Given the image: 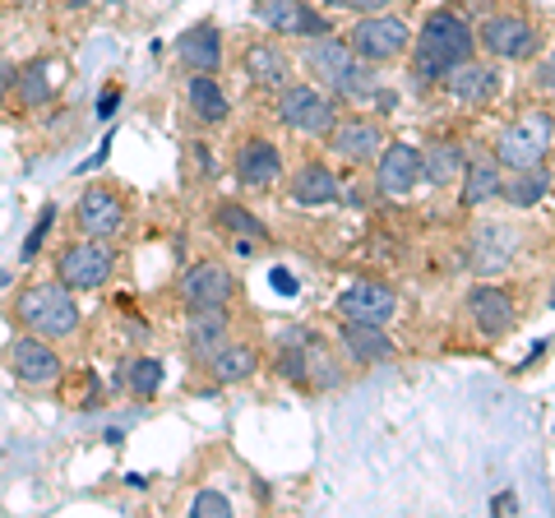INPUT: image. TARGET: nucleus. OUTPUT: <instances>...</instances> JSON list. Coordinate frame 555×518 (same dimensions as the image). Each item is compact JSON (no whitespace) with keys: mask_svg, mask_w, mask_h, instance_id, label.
Segmentation results:
<instances>
[{"mask_svg":"<svg viewBox=\"0 0 555 518\" xmlns=\"http://www.w3.org/2000/svg\"><path fill=\"white\" fill-rule=\"evenodd\" d=\"M20 320L38 338H75L79 334V306L65 283H38L20 292Z\"/></svg>","mask_w":555,"mask_h":518,"instance_id":"f03ea898","label":"nucleus"},{"mask_svg":"<svg viewBox=\"0 0 555 518\" xmlns=\"http://www.w3.org/2000/svg\"><path fill=\"white\" fill-rule=\"evenodd\" d=\"M126 218H130V209L112 185H89L75 204V228L93 241H112L120 228H126Z\"/></svg>","mask_w":555,"mask_h":518,"instance_id":"6e6552de","label":"nucleus"},{"mask_svg":"<svg viewBox=\"0 0 555 518\" xmlns=\"http://www.w3.org/2000/svg\"><path fill=\"white\" fill-rule=\"evenodd\" d=\"M278 116H283L292 130L310 134V140H324V134L338 126L334 98L320 93L315 83H283V89H278Z\"/></svg>","mask_w":555,"mask_h":518,"instance_id":"20e7f679","label":"nucleus"},{"mask_svg":"<svg viewBox=\"0 0 555 518\" xmlns=\"http://www.w3.org/2000/svg\"><path fill=\"white\" fill-rule=\"evenodd\" d=\"M177 56H181L185 70H195V75H214L218 65H222V38H218V28H214V24H199V28L181 33Z\"/></svg>","mask_w":555,"mask_h":518,"instance_id":"a211bd4d","label":"nucleus"},{"mask_svg":"<svg viewBox=\"0 0 555 518\" xmlns=\"http://www.w3.org/2000/svg\"><path fill=\"white\" fill-rule=\"evenodd\" d=\"M112 269H116L112 246H107V241H93V236H83V241H75V246H65V250L56 255V279H61L69 292L107 287Z\"/></svg>","mask_w":555,"mask_h":518,"instance_id":"39448f33","label":"nucleus"},{"mask_svg":"<svg viewBox=\"0 0 555 518\" xmlns=\"http://www.w3.org/2000/svg\"><path fill=\"white\" fill-rule=\"evenodd\" d=\"M116 98H120V93L107 89V93H102V107H98V112H102V116H112V112H116Z\"/></svg>","mask_w":555,"mask_h":518,"instance_id":"c9c22d12","label":"nucleus"},{"mask_svg":"<svg viewBox=\"0 0 555 518\" xmlns=\"http://www.w3.org/2000/svg\"><path fill=\"white\" fill-rule=\"evenodd\" d=\"M324 140L334 144V153L347 158V163H371L375 153L385 148V130H379L375 120H366V116H352V120H343V126L328 130Z\"/></svg>","mask_w":555,"mask_h":518,"instance_id":"2eb2a0df","label":"nucleus"},{"mask_svg":"<svg viewBox=\"0 0 555 518\" xmlns=\"http://www.w3.org/2000/svg\"><path fill=\"white\" fill-rule=\"evenodd\" d=\"M14 5H42V0H14Z\"/></svg>","mask_w":555,"mask_h":518,"instance_id":"4c0bfd02","label":"nucleus"},{"mask_svg":"<svg viewBox=\"0 0 555 518\" xmlns=\"http://www.w3.org/2000/svg\"><path fill=\"white\" fill-rule=\"evenodd\" d=\"M218 222H222V228H228V232H241V236H264V222H259L250 209H241V204H222V209H218Z\"/></svg>","mask_w":555,"mask_h":518,"instance_id":"2f4dec72","label":"nucleus"},{"mask_svg":"<svg viewBox=\"0 0 555 518\" xmlns=\"http://www.w3.org/2000/svg\"><path fill=\"white\" fill-rule=\"evenodd\" d=\"M47 70H51L47 61H38V65H28V70H20V102H28V107H42V102L51 98Z\"/></svg>","mask_w":555,"mask_h":518,"instance_id":"7c9ffc66","label":"nucleus"},{"mask_svg":"<svg viewBox=\"0 0 555 518\" xmlns=\"http://www.w3.org/2000/svg\"><path fill=\"white\" fill-rule=\"evenodd\" d=\"M473 51H477L473 28H467L459 14L436 10V14L426 20V28L416 33L412 75H416V79H426V83H436V79H444L449 70H454V65L473 61Z\"/></svg>","mask_w":555,"mask_h":518,"instance_id":"f257e3e1","label":"nucleus"},{"mask_svg":"<svg viewBox=\"0 0 555 518\" xmlns=\"http://www.w3.org/2000/svg\"><path fill=\"white\" fill-rule=\"evenodd\" d=\"M236 297V279L228 264L218 259H204V264H190L181 279V301L190 310H208V306H228Z\"/></svg>","mask_w":555,"mask_h":518,"instance_id":"1a4fd4ad","label":"nucleus"},{"mask_svg":"<svg viewBox=\"0 0 555 518\" xmlns=\"http://www.w3.org/2000/svg\"><path fill=\"white\" fill-rule=\"evenodd\" d=\"M551 134H555L551 112H532L524 120H514V126H505V130H500V140H495V163L500 167H514V171L546 163Z\"/></svg>","mask_w":555,"mask_h":518,"instance_id":"7ed1b4c3","label":"nucleus"},{"mask_svg":"<svg viewBox=\"0 0 555 518\" xmlns=\"http://www.w3.org/2000/svg\"><path fill=\"white\" fill-rule=\"evenodd\" d=\"M324 5H338V10H357V14H375V10H389V0H324Z\"/></svg>","mask_w":555,"mask_h":518,"instance_id":"f704fd0d","label":"nucleus"},{"mask_svg":"<svg viewBox=\"0 0 555 518\" xmlns=\"http://www.w3.org/2000/svg\"><path fill=\"white\" fill-rule=\"evenodd\" d=\"M120 385H126L130 393H149L163 385V366L153 357H134V361H126V371H120Z\"/></svg>","mask_w":555,"mask_h":518,"instance_id":"c756f323","label":"nucleus"},{"mask_svg":"<svg viewBox=\"0 0 555 518\" xmlns=\"http://www.w3.org/2000/svg\"><path fill=\"white\" fill-rule=\"evenodd\" d=\"M347 47H352V56H366V61H393L412 47V28L389 10H375V14H361L352 24Z\"/></svg>","mask_w":555,"mask_h":518,"instance_id":"423d86ee","label":"nucleus"},{"mask_svg":"<svg viewBox=\"0 0 555 518\" xmlns=\"http://www.w3.org/2000/svg\"><path fill=\"white\" fill-rule=\"evenodd\" d=\"M444 83H449V98L463 102V107H491V102L505 93V75H500L495 65H486V61L454 65V70L444 75Z\"/></svg>","mask_w":555,"mask_h":518,"instance_id":"9d476101","label":"nucleus"},{"mask_svg":"<svg viewBox=\"0 0 555 518\" xmlns=\"http://www.w3.org/2000/svg\"><path fill=\"white\" fill-rule=\"evenodd\" d=\"M51 222H56V204H47V209L38 213V228L28 232V241H24V255H20V259H33V255L42 250V241H47V232H51Z\"/></svg>","mask_w":555,"mask_h":518,"instance_id":"72a5a7b5","label":"nucleus"},{"mask_svg":"<svg viewBox=\"0 0 555 518\" xmlns=\"http://www.w3.org/2000/svg\"><path fill=\"white\" fill-rule=\"evenodd\" d=\"M236 177L250 190H269L273 181H283V153H278V144H269L264 134L246 140L236 153Z\"/></svg>","mask_w":555,"mask_h":518,"instance_id":"4468645a","label":"nucleus"},{"mask_svg":"<svg viewBox=\"0 0 555 518\" xmlns=\"http://www.w3.org/2000/svg\"><path fill=\"white\" fill-rule=\"evenodd\" d=\"M185 98H190V107H195L199 120H222V116H228V93L218 89L214 75H190Z\"/></svg>","mask_w":555,"mask_h":518,"instance_id":"c85d7f7f","label":"nucleus"},{"mask_svg":"<svg viewBox=\"0 0 555 518\" xmlns=\"http://www.w3.org/2000/svg\"><path fill=\"white\" fill-rule=\"evenodd\" d=\"M467 310H473L477 329H481V334H491V338L509 334V329H514V320H518V310H514V301H509V292H500V287H491V283L473 287V297H467Z\"/></svg>","mask_w":555,"mask_h":518,"instance_id":"f3484780","label":"nucleus"},{"mask_svg":"<svg viewBox=\"0 0 555 518\" xmlns=\"http://www.w3.org/2000/svg\"><path fill=\"white\" fill-rule=\"evenodd\" d=\"M10 361H14V375H20L24 385H56V379H61V357H56V348H51L47 338H38V334L14 338Z\"/></svg>","mask_w":555,"mask_h":518,"instance_id":"ddd939ff","label":"nucleus"},{"mask_svg":"<svg viewBox=\"0 0 555 518\" xmlns=\"http://www.w3.org/2000/svg\"><path fill=\"white\" fill-rule=\"evenodd\" d=\"M208 371H214L218 385H241V379H250L259 371V352L250 342H222V348L208 357Z\"/></svg>","mask_w":555,"mask_h":518,"instance_id":"b1692460","label":"nucleus"},{"mask_svg":"<svg viewBox=\"0 0 555 518\" xmlns=\"http://www.w3.org/2000/svg\"><path fill=\"white\" fill-rule=\"evenodd\" d=\"M491 509H495V514H509V509H514V495H495Z\"/></svg>","mask_w":555,"mask_h":518,"instance_id":"e433bc0d","label":"nucleus"},{"mask_svg":"<svg viewBox=\"0 0 555 518\" xmlns=\"http://www.w3.org/2000/svg\"><path fill=\"white\" fill-rule=\"evenodd\" d=\"M306 65H310V75L324 79V83H338L347 70H352V47L338 42V38H315L306 47Z\"/></svg>","mask_w":555,"mask_h":518,"instance_id":"5701e85b","label":"nucleus"},{"mask_svg":"<svg viewBox=\"0 0 555 518\" xmlns=\"http://www.w3.org/2000/svg\"><path fill=\"white\" fill-rule=\"evenodd\" d=\"M477 42L500 61H528V56H537V47H542V33H537V24L524 20V14H491V20L481 24Z\"/></svg>","mask_w":555,"mask_h":518,"instance_id":"0eeeda50","label":"nucleus"},{"mask_svg":"<svg viewBox=\"0 0 555 518\" xmlns=\"http://www.w3.org/2000/svg\"><path fill=\"white\" fill-rule=\"evenodd\" d=\"M500 163L495 158H473V163H463V204L467 209H477V204L486 199H495L500 195Z\"/></svg>","mask_w":555,"mask_h":518,"instance_id":"a878e982","label":"nucleus"},{"mask_svg":"<svg viewBox=\"0 0 555 518\" xmlns=\"http://www.w3.org/2000/svg\"><path fill=\"white\" fill-rule=\"evenodd\" d=\"M375 181L385 195H408V190L422 181V148L416 144H389L375 153Z\"/></svg>","mask_w":555,"mask_h":518,"instance_id":"f8f14e48","label":"nucleus"},{"mask_svg":"<svg viewBox=\"0 0 555 518\" xmlns=\"http://www.w3.org/2000/svg\"><path fill=\"white\" fill-rule=\"evenodd\" d=\"M259 20L273 33H292V38H320V33H328L306 0H259Z\"/></svg>","mask_w":555,"mask_h":518,"instance_id":"dca6fc26","label":"nucleus"},{"mask_svg":"<svg viewBox=\"0 0 555 518\" xmlns=\"http://www.w3.org/2000/svg\"><path fill=\"white\" fill-rule=\"evenodd\" d=\"M500 190H505V199H509V204H518V209H532V204H542V199H546V190H551V171H546V163L524 167L514 181H505Z\"/></svg>","mask_w":555,"mask_h":518,"instance_id":"bb28decb","label":"nucleus"},{"mask_svg":"<svg viewBox=\"0 0 555 518\" xmlns=\"http://www.w3.org/2000/svg\"><path fill=\"white\" fill-rule=\"evenodd\" d=\"M190 514H199V518H228L232 514V500L218 495V491H199L195 505H190Z\"/></svg>","mask_w":555,"mask_h":518,"instance_id":"473e14b6","label":"nucleus"},{"mask_svg":"<svg viewBox=\"0 0 555 518\" xmlns=\"http://www.w3.org/2000/svg\"><path fill=\"white\" fill-rule=\"evenodd\" d=\"M422 177L430 185H449L463 177V148L459 144H426L422 153Z\"/></svg>","mask_w":555,"mask_h":518,"instance_id":"cd10ccee","label":"nucleus"},{"mask_svg":"<svg viewBox=\"0 0 555 518\" xmlns=\"http://www.w3.org/2000/svg\"><path fill=\"white\" fill-rule=\"evenodd\" d=\"M241 65H246L250 83H259V89H283L287 83V51L278 42H250L246 56H241Z\"/></svg>","mask_w":555,"mask_h":518,"instance_id":"aec40b11","label":"nucleus"},{"mask_svg":"<svg viewBox=\"0 0 555 518\" xmlns=\"http://www.w3.org/2000/svg\"><path fill=\"white\" fill-rule=\"evenodd\" d=\"M292 199L297 204H334L338 199V181H334V171H328L324 163H306L297 177H292Z\"/></svg>","mask_w":555,"mask_h":518,"instance_id":"393cba45","label":"nucleus"},{"mask_svg":"<svg viewBox=\"0 0 555 518\" xmlns=\"http://www.w3.org/2000/svg\"><path fill=\"white\" fill-rule=\"evenodd\" d=\"M514 250H518V236H514V228H500V222H491V228H481L477 236H473V264L477 273H500L514 259Z\"/></svg>","mask_w":555,"mask_h":518,"instance_id":"6ab92c4d","label":"nucleus"},{"mask_svg":"<svg viewBox=\"0 0 555 518\" xmlns=\"http://www.w3.org/2000/svg\"><path fill=\"white\" fill-rule=\"evenodd\" d=\"M343 348L352 352L357 366H375V361L393 357V342L379 334V324H361V320H347L343 324Z\"/></svg>","mask_w":555,"mask_h":518,"instance_id":"4be33fe9","label":"nucleus"},{"mask_svg":"<svg viewBox=\"0 0 555 518\" xmlns=\"http://www.w3.org/2000/svg\"><path fill=\"white\" fill-rule=\"evenodd\" d=\"M228 315H222V306H208V310H190V324H185V338H190V352L195 357H214L222 342H228Z\"/></svg>","mask_w":555,"mask_h":518,"instance_id":"412c9836","label":"nucleus"},{"mask_svg":"<svg viewBox=\"0 0 555 518\" xmlns=\"http://www.w3.org/2000/svg\"><path fill=\"white\" fill-rule=\"evenodd\" d=\"M338 310L347 320H361V324H389L393 310H398V297L385 283H347L338 292Z\"/></svg>","mask_w":555,"mask_h":518,"instance_id":"9b49d317","label":"nucleus"}]
</instances>
